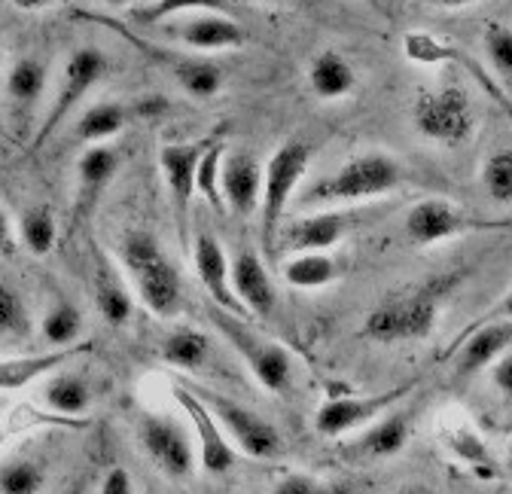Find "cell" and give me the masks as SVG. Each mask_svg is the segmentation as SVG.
I'll use <instances>...</instances> for the list:
<instances>
[{
	"label": "cell",
	"mask_w": 512,
	"mask_h": 494,
	"mask_svg": "<svg viewBox=\"0 0 512 494\" xmlns=\"http://www.w3.org/2000/svg\"><path fill=\"white\" fill-rule=\"evenodd\" d=\"M406 238L418 247H430V244H439V241H448L455 235H470V232H506L509 229V220H482V217H473L467 211H461L458 205L445 202V199H424L418 205L409 208L406 214Z\"/></svg>",
	"instance_id": "cell-9"
},
{
	"label": "cell",
	"mask_w": 512,
	"mask_h": 494,
	"mask_svg": "<svg viewBox=\"0 0 512 494\" xmlns=\"http://www.w3.org/2000/svg\"><path fill=\"white\" fill-rule=\"evenodd\" d=\"M406 180H409V174L394 156L372 150V153H360V156L348 159L336 171L314 180L302 193V205L339 208V205L372 202V199H381V196L400 190Z\"/></svg>",
	"instance_id": "cell-1"
},
{
	"label": "cell",
	"mask_w": 512,
	"mask_h": 494,
	"mask_svg": "<svg viewBox=\"0 0 512 494\" xmlns=\"http://www.w3.org/2000/svg\"><path fill=\"white\" fill-rule=\"evenodd\" d=\"M208 144L211 141H186V144H165L159 150V168L171 193L180 247L189 244V211H192V199H196V165Z\"/></svg>",
	"instance_id": "cell-13"
},
{
	"label": "cell",
	"mask_w": 512,
	"mask_h": 494,
	"mask_svg": "<svg viewBox=\"0 0 512 494\" xmlns=\"http://www.w3.org/2000/svg\"><path fill=\"white\" fill-rule=\"evenodd\" d=\"M509 345H512V324H509V312H503L500 321L482 324L467 336V342L455 354V373L461 379L482 373L500 354L509 351Z\"/></svg>",
	"instance_id": "cell-22"
},
{
	"label": "cell",
	"mask_w": 512,
	"mask_h": 494,
	"mask_svg": "<svg viewBox=\"0 0 512 494\" xmlns=\"http://www.w3.org/2000/svg\"><path fill=\"white\" fill-rule=\"evenodd\" d=\"M308 89L320 101L348 98L357 89V71L342 52L324 49V52H317L308 65Z\"/></svg>",
	"instance_id": "cell-27"
},
{
	"label": "cell",
	"mask_w": 512,
	"mask_h": 494,
	"mask_svg": "<svg viewBox=\"0 0 512 494\" xmlns=\"http://www.w3.org/2000/svg\"><path fill=\"white\" fill-rule=\"evenodd\" d=\"M138 116H135V107L132 101H95L92 107L83 110V116L77 119L74 126V138L83 141L86 147L92 144H107L110 138L122 135L128 126H132Z\"/></svg>",
	"instance_id": "cell-26"
},
{
	"label": "cell",
	"mask_w": 512,
	"mask_h": 494,
	"mask_svg": "<svg viewBox=\"0 0 512 494\" xmlns=\"http://www.w3.org/2000/svg\"><path fill=\"white\" fill-rule=\"evenodd\" d=\"M272 494H339L336 488H330V485H324L320 479H314V476H305V473H290V476H284L278 485H275V491Z\"/></svg>",
	"instance_id": "cell-40"
},
{
	"label": "cell",
	"mask_w": 512,
	"mask_h": 494,
	"mask_svg": "<svg viewBox=\"0 0 512 494\" xmlns=\"http://www.w3.org/2000/svg\"><path fill=\"white\" fill-rule=\"evenodd\" d=\"M430 4L442 10H464V7H473L476 0H430Z\"/></svg>",
	"instance_id": "cell-45"
},
{
	"label": "cell",
	"mask_w": 512,
	"mask_h": 494,
	"mask_svg": "<svg viewBox=\"0 0 512 494\" xmlns=\"http://www.w3.org/2000/svg\"><path fill=\"white\" fill-rule=\"evenodd\" d=\"M220 193L226 211L235 217H250L260 208V193H263V165L253 153L235 150L223 156L220 165Z\"/></svg>",
	"instance_id": "cell-16"
},
{
	"label": "cell",
	"mask_w": 512,
	"mask_h": 494,
	"mask_svg": "<svg viewBox=\"0 0 512 494\" xmlns=\"http://www.w3.org/2000/svg\"><path fill=\"white\" fill-rule=\"evenodd\" d=\"M485 55L491 61V68L497 71L500 83H509L512 80V34L503 22H491L485 28Z\"/></svg>",
	"instance_id": "cell-39"
},
{
	"label": "cell",
	"mask_w": 512,
	"mask_h": 494,
	"mask_svg": "<svg viewBox=\"0 0 512 494\" xmlns=\"http://www.w3.org/2000/svg\"><path fill=\"white\" fill-rule=\"evenodd\" d=\"M19 251V238H16V223L10 214L0 208V257H13Z\"/></svg>",
	"instance_id": "cell-43"
},
{
	"label": "cell",
	"mask_w": 512,
	"mask_h": 494,
	"mask_svg": "<svg viewBox=\"0 0 512 494\" xmlns=\"http://www.w3.org/2000/svg\"><path fill=\"white\" fill-rule=\"evenodd\" d=\"M174 400L180 403V409L186 412V418L196 427V437H199V461H202V470L211 473V476H223L235 467V449L232 443L226 440L223 427L217 424V418L208 412V406L186 391L180 382L174 385Z\"/></svg>",
	"instance_id": "cell-15"
},
{
	"label": "cell",
	"mask_w": 512,
	"mask_h": 494,
	"mask_svg": "<svg viewBox=\"0 0 512 494\" xmlns=\"http://www.w3.org/2000/svg\"><path fill=\"white\" fill-rule=\"evenodd\" d=\"M223 156H226V144L223 141H211L205 147V153L199 156V165H196V193L217 214H226L223 193H220V165H223Z\"/></svg>",
	"instance_id": "cell-35"
},
{
	"label": "cell",
	"mask_w": 512,
	"mask_h": 494,
	"mask_svg": "<svg viewBox=\"0 0 512 494\" xmlns=\"http://www.w3.org/2000/svg\"><path fill=\"white\" fill-rule=\"evenodd\" d=\"M110 74V58L95 49V46H77L68 61H64V71H61V83H58V95L52 98V107L46 110L40 129L31 141L34 150H43V144L61 129V122L68 119L83 98Z\"/></svg>",
	"instance_id": "cell-7"
},
{
	"label": "cell",
	"mask_w": 512,
	"mask_h": 494,
	"mask_svg": "<svg viewBox=\"0 0 512 494\" xmlns=\"http://www.w3.org/2000/svg\"><path fill=\"white\" fill-rule=\"evenodd\" d=\"M138 443L144 455L168 476V479H189L196 470V452L186 430L171 421L168 415H141L138 421Z\"/></svg>",
	"instance_id": "cell-12"
},
{
	"label": "cell",
	"mask_w": 512,
	"mask_h": 494,
	"mask_svg": "<svg viewBox=\"0 0 512 494\" xmlns=\"http://www.w3.org/2000/svg\"><path fill=\"white\" fill-rule=\"evenodd\" d=\"M43 403L58 415H86L92 406V385L83 373H52V379L43 388Z\"/></svg>",
	"instance_id": "cell-29"
},
{
	"label": "cell",
	"mask_w": 512,
	"mask_h": 494,
	"mask_svg": "<svg viewBox=\"0 0 512 494\" xmlns=\"http://www.w3.org/2000/svg\"><path fill=\"white\" fill-rule=\"evenodd\" d=\"M442 296H445V284L436 281L406 293H391L369 312L363 324V336L381 345L427 339L436 327Z\"/></svg>",
	"instance_id": "cell-3"
},
{
	"label": "cell",
	"mask_w": 512,
	"mask_h": 494,
	"mask_svg": "<svg viewBox=\"0 0 512 494\" xmlns=\"http://www.w3.org/2000/svg\"><path fill=\"white\" fill-rule=\"evenodd\" d=\"M144 4H153V0H144Z\"/></svg>",
	"instance_id": "cell-49"
},
{
	"label": "cell",
	"mask_w": 512,
	"mask_h": 494,
	"mask_svg": "<svg viewBox=\"0 0 512 494\" xmlns=\"http://www.w3.org/2000/svg\"><path fill=\"white\" fill-rule=\"evenodd\" d=\"M311 162V147L305 141H284L272 159L263 168V193H260V247L266 254H275L278 247V232L281 220L287 214V205L299 187V180L305 177Z\"/></svg>",
	"instance_id": "cell-5"
},
{
	"label": "cell",
	"mask_w": 512,
	"mask_h": 494,
	"mask_svg": "<svg viewBox=\"0 0 512 494\" xmlns=\"http://www.w3.org/2000/svg\"><path fill=\"white\" fill-rule=\"evenodd\" d=\"M119 153L107 144H92L77 162V217L92 214L104 190L113 183L119 171Z\"/></svg>",
	"instance_id": "cell-23"
},
{
	"label": "cell",
	"mask_w": 512,
	"mask_h": 494,
	"mask_svg": "<svg viewBox=\"0 0 512 494\" xmlns=\"http://www.w3.org/2000/svg\"><path fill=\"white\" fill-rule=\"evenodd\" d=\"M92 351V342H77V345H64L52 348L46 354H28V357H7L0 360V391H22L31 382L52 376L55 369H64L71 360L83 357Z\"/></svg>",
	"instance_id": "cell-20"
},
{
	"label": "cell",
	"mask_w": 512,
	"mask_h": 494,
	"mask_svg": "<svg viewBox=\"0 0 512 494\" xmlns=\"http://www.w3.org/2000/svg\"><path fill=\"white\" fill-rule=\"evenodd\" d=\"M177 37L183 46L196 49V52L235 49L247 40L244 28L226 13H192V19H186L177 28Z\"/></svg>",
	"instance_id": "cell-25"
},
{
	"label": "cell",
	"mask_w": 512,
	"mask_h": 494,
	"mask_svg": "<svg viewBox=\"0 0 512 494\" xmlns=\"http://www.w3.org/2000/svg\"><path fill=\"white\" fill-rule=\"evenodd\" d=\"M415 388H418V382H403V385H397L391 391L369 394V397H333V400H327L324 406L317 409L314 427H317V434H324V437L351 434V430H357L363 424H372L384 412H391Z\"/></svg>",
	"instance_id": "cell-11"
},
{
	"label": "cell",
	"mask_w": 512,
	"mask_h": 494,
	"mask_svg": "<svg viewBox=\"0 0 512 494\" xmlns=\"http://www.w3.org/2000/svg\"><path fill=\"white\" fill-rule=\"evenodd\" d=\"M101 494H135L132 473H128L125 467H110L104 482H101Z\"/></svg>",
	"instance_id": "cell-42"
},
{
	"label": "cell",
	"mask_w": 512,
	"mask_h": 494,
	"mask_svg": "<svg viewBox=\"0 0 512 494\" xmlns=\"http://www.w3.org/2000/svg\"><path fill=\"white\" fill-rule=\"evenodd\" d=\"M119 260H122L125 275L135 284V293L156 318L180 315V308H183L180 272L153 232L147 229L125 232L119 241Z\"/></svg>",
	"instance_id": "cell-2"
},
{
	"label": "cell",
	"mask_w": 512,
	"mask_h": 494,
	"mask_svg": "<svg viewBox=\"0 0 512 494\" xmlns=\"http://www.w3.org/2000/svg\"><path fill=\"white\" fill-rule=\"evenodd\" d=\"M192 263H196V275L202 281V287L208 290V299L220 308H226L229 315L244 318V305L235 299L232 284H229V260L223 244L211 235V232H199L196 241H192Z\"/></svg>",
	"instance_id": "cell-19"
},
{
	"label": "cell",
	"mask_w": 512,
	"mask_h": 494,
	"mask_svg": "<svg viewBox=\"0 0 512 494\" xmlns=\"http://www.w3.org/2000/svg\"><path fill=\"white\" fill-rule=\"evenodd\" d=\"M162 360L168 366L186 369V373H199L211 360V339L192 327H180L162 342Z\"/></svg>",
	"instance_id": "cell-32"
},
{
	"label": "cell",
	"mask_w": 512,
	"mask_h": 494,
	"mask_svg": "<svg viewBox=\"0 0 512 494\" xmlns=\"http://www.w3.org/2000/svg\"><path fill=\"white\" fill-rule=\"evenodd\" d=\"M16 238L31 257H49L58 244V220L49 205H31L16 223Z\"/></svg>",
	"instance_id": "cell-31"
},
{
	"label": "cell",
	"mask_w": 512,
	"mask_h": 494,
	"mask_svg": "<svg viewBox=\"0 0 512 494\" xmlns=\"http://www.w3.org/2000/svg\"><path fill=\"white\" fill-rule=\"evenodd\" d=\"M229 284H232V293L244 305L247 315L260 318V321H272L275 305H278V293H275V284H272L266 263L253 251H241L229 263Z\"/></svg>",
	"instance_id": "cell-17"
},
{
	"label": "cell",
	"mask_w": 512,
	"mask_h": 494,
	"mask_svg": "<svg viewBox=\"0 0 512 494\" xmlns=\"http://www.w3.org/2000/svg\"><path fill=\"white\" fill-rule=\"evenodd\" d=\"M101 4H107V7H113V10H125V7H132L135 0H101Z\"/></svg>",
	"instance_id": "cell-47"
},
{
	"label": "cell",
	"mask_w": 512,
	"mask_h": 494,
	"mask_svg": "<svg viewBox=\"0 0 512 494\" xmlns=\"http://www.w3.org/2000/svg\"><path fill=\"white\" fill-rule=\"evenodd\" d=\"M80 333H83V312L68 299H61L58 305H52L49 312L43 315V321H40V336L52 348L74 345L80 339Z\"/></svg>",
	"instance_id": "cell-34"
},
{
	"label": "cell",
	"mask_w": 512,
	"mask_h": 494,
	"mask_svg": "<svg viewBox=\"0 0 512 494\" xmlns=\"http://www.w3.org/2000/svg\"><path fill=\"white\" fill-rule=\"evenodd\" d=\"M351 226H354V214L333 208V211H317V214L293 220L284 232H278V238L284 251H293V254L330 251V247H336L345 238Z\"/></svg>",
	"instance_id": "cell-18"
},
{
	"label": "cell",
	"mask_w": 512,
	"mask_h": 494,
	"mask_svg": "<svg viewBox=\"0 0 512 494\" xmlns=\"http://www.w3.org/2000/svg\"><path fill=\"white\" fill-rule=\"evenodd\" d=\"M46 86H49V68H46V61L37 55L16 58L13 68L7 71L4 101H7L10 126L19 138H25L34 129V116L43 104Z\"/></svg>",
	"instance_id": "cell-14"
},
{
	"label": "cell",
	"mask_w": 512,
	"mask_h": 494,
	"mask_svg": "<svg viewBox=\"0 0 512 494\" xmlns=\"http://www.w3.org/2000/svg\"><path fill=\"white\" fill-rule=\"evenodd\" d=\"M482 187H485V193L497 205H509L512 202V156H509V150L494 153L482 165Z\"/></svg>",
	"instance_id": "cell-38"
},
{
	"label": "cell",
	"mask_w": 512,
	"mask_h": 494,
	"mask_svg": "<svg viewBox=\"0 0 512 494\" xmlns=\"http://www.w3.org/2000/svg\"><path fill=\"white\" fill-rule=\"evenodd\" d=\"M400 494H436V491L427 488V485H409V488H403Z\"/></svg>",
	"instance_id": "cell-46"
},
{
	"label": "cell",
	"mask_w": 512,
	"mask_h": 494,
	"mask_svg": "<svg viewBox=\"0 0 512 494\" xmlns=\"http://www.w3.org/2000/svg\"><path fill=\"white\" fill-rule=\"evenodd\" d=\"M439 440L445 443L448 452H452L461 464H467L476 476L494 479L500 473V464H497L494 452L488 449V443L479 437V430L470 421L448 415L445 421H439Z\"/></svg>",
	"instance_id": "cell-24"
},
{
	"label": "cell",
	"mask_w": 512,
	"mask_h": 494,
	"mask_svg": "<svg viewBox=\"0 0 512 494\" xmlns=\"http://www.w3.org/2000/svg\"><path fill=\"white\" fill-rule=\"evenodd\" d=\"M366 4H372V7H378V0H366Z\"/></svg>",
	"instance_id": "cell-48"
},
{
	"label": "cell",
	"mask_w": 512,
	"mask_h": 494,
	"mask_svg": "<svg viewBox=\"0 0 512 494\" xmlns=\"http://www.w3.org/2000/svg\"><path fill=\"white\" fill-rule=\"evenodd\" d=\"M186 391L196 394L208 412L217 418L220 427L229 430V437L238 443V449L256 461H269V458H278L281 455V434H278V427L269 424L263 415H256L253 409L235 403L232 397L214 391V388H205L199 382H180Z\"/></svg>",
	"instance_id": "cell-8"
},
{
	"label": "cell",
	"mask_w": 512,
	"mask_h": 494,
	"mask_svg": "<svg viewBox=\"0 0 512 494\" xmlns=\"http://www.w3.org/2000/svg\"><path fill=\"white\" fill-rule=\"evenodd\" d=\"M10 4L22 13H40V10H49L55 0H10Z\"/></svg>",
	"instance_id": "cell-44"
},
{
	"label": "cell",
	"mask_w": 512,
	"mask_h": 494,
	"mask_svg": "<svg viewBox=\"0 0 512 494\" xmlns=\"http://www.w3.org/2000/svg\"><path fill=\"white\" fill-rule=\"evenodd\" d=\"M31 333V312L19 290L0 284V336L25 339Z\"/></svg>",
	"instance_id": "cell-37"
},
{
	"label": "cell",
	"mask_w": 512,
	"mask_h": 494,
	"mask_svg": "<svg viewBox=\"0 0 512 494\" xmlns=\"http://www.w3.org/2000/svg\"><path fill=\"white\" fill-rule=\"evenodd\" d=\"M415 132L439 147H464L476 135V107L464 86L445 83L436 89H421L412 104Z\"/></svg>",
	"instance_id": "cell-4"
},
{
	"label": "cell",
	"mask_w": 512,
	"mask_h": 494,
	"mask_svg": "<svg viewBox=\"0 0 512 494\" xmlns=\"http://www.w3.org/2000/svg\"><path fill=\"white\" fill-rule=\"evenodd\" d=\"M0 52H4V49H0Z\"/></svg>",
	"instance_id": "cell-50"
},
{
	"label": "cell",
	"mask_w": 512,
	"mask_h": 494,
	"mask_svg": "<svg viewBox=\"0 0 512 494\" xmlns=\"http://www.w3.org/2000/svg\"><path fill=\"white\" fill-rule=\"evenodd\" d=\"M412 437V412L397 409V412H384L366 434L348 446V458L354 461H384L391 455H400Z\"/></svg>",
	"instance_id": "cell-21"
},
{
	"label": "cell",
	"mask_w": 512,
	"mask_h": 494,
	"mask_svg": "<svg viewBox=\"0 0 512 494\" xmlns=\"http://www.w3.org/2000/svg\"><path fill=\"white\" fill-rule=\"evenodd\" d=\"M46 485V470L40 461L22 458L0 470V494H40Z\"/></svg>",
	"instance_id": "cell-36"
},
{
	"label": "cell",
	"mask_w": 512,
	"mask_h": 494,
	"mask_svg": "<svg viewBox=\"0 0 512 494\" xmlns=\"http://www.w3.org/2000/svg\"><path fill=\"white\" fill-rule=\"evenodd\" d=\"M95 299L98 312L110 327H125L132 321V293H128L119 269L104 254H95Z\"/></svg>",
	"instance_id": "cell-28"
},
{
	"label": "cell",
	"mask_w": 512,
	"mask_h": 494,
	"mask_svg": "<svg viewBox=\"0 0 512 494\" xmlns=\"http://www.w3.org/2000/svg\"><path fill=\"white\" fill-rule=\"evenodd\" d=\"M339 275V263L327 251H305L284 263V281L296 290L330 287Z\"/></svg>",
	"instance_id": "cell-30"
},
{
	"label": "cell",
	"mask_w": 512,
	"mask_h": 494,
	"mask_svg": "<svg viewBox=\"0 0 512 494\" xmlns=\"http://www.w3.org/2000/svg\"><path fill=\"white\" fill-rule=\"evenodd\" d=\"M92 19H95V22H101V25L116 28L125 40H132L138 49H144V55H147V58L159 61V65H162L174 80H177V86H180L189 98L205 101V98H214V95L223 89L226 74H223V68L217 65V61L202 58V55H177L174 49L153 46V43H147V40H141V37H135V34H128L116 19H107V16H92Z\"/></svg>",
	"instance_id": "cell-10"
},
{
	"label": "cell",
	"mask_w": 512,
	"mask_h": 494,
	"mask_svg": "<svg viewBox=\"0 0 512 494\" xmlns=\"http://www.w3.org/2000/svg\"><path fill=\"white\" fill-rule=\"evenodd\" d=\"M208 318L214 321L220 336L238 351V357L247 363L253 379L260 382L266 391L284 394L290 388V382H293V360H290V354L275 339L260 336L253 327H247L244 318L229 315L226 308H220L214 302H208Z\"/></svg>",
	"instance_id": "cell-6"
},
{
	"label": "cell",
	"mask_w": 512,
	"mask_h": 494,
	"mask_svg": "<svg viewBox=\"0 0 512 494\" xmlns=\"http://www.w3.org/2000/svg\"><path fill=\"white\" fill-rule=\"evenodd\" d=\"M192 16V13H226L232 16L235 7L232 0H153V4H144L141 10H135V22L141 25H162L174 16Z\"/></svg>",
	"instance_id": "cell-33"
},
{
	"label": "cell",
	"mask_w": 512,
	"mask_h": 494,
	"mask_svg": "<svg viewBox=\"0 0 512 494\" xmlns=\"http://www.w3.org/2000/svg\"><path fill=\"white\" fill-rule=\"evenodd\" d=\"M491 382H494V388L500 391L503 400L512 397V357H509V351L500 354V357L491 363Z\"/></svg>",
	"instance_id": "cell-41"
}]
</instances>
